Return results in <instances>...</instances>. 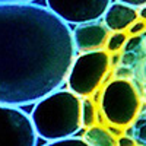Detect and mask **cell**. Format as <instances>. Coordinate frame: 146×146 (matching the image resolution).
<instances>
[{"label": "cell", "instance_id": "obj_18", "mask_svg": "<svg viewBox=\"0 0 146 146\" xmlns=\"http://www.w3.org/2000/svg\"><path fill=\"white\" fill-rule=\"evenodd\" d=\"M143 80H145V83H146V63L143 64Z\"/></svg>", "mask_w": 146, "mask_h": 146}, {"label": "cell", "instance_id": "obj_17", "mask_svg": "<svg viewBox=\"0 0 146 146\" xmlns=\"http://www.w3.org/2000/svg\"><path fill=\"white\" fill-rule=\"evenodd\" d=\"M139 137H140V140H146V126L139 129Z\"/></svg>", "mask_w": 146, "mask_h": 146}, {"label": "cell", "instance_id": "obj_15", "mask_svg": "<svg viewBox=\"0 0 146 146\" xmlns=\"http://www.w3.org/2000/svg\"><path fill=\"white\" fill-rule=\"evenodd\" d=\"M117 146H136V142L131 136H120L117 139Z\"/></svg>", "mask_w": 146, "mask_h": 146}, {"label": "cell", "instance_id": "obj_11", "mask_svg": "<svg viewBox=\"0 0 146 146\" xmlns=\"http://www.w3.org/2000/svg\"><path fill=\"white\" fill-rule=\"evenodd\" d=\"M129 38V35L126 32H115V34H111L110 38L107 41V45H105V51L108 54L111 53H118L120 50L124 48V44Z\"/></svg>", "mask_w": 146, "mask_h": 146}, {"label": "cell", "instance_id": "obj_2", "mask_svg": "<svg viewBox=\"0 0 146 146\" xmlns=\"http://www.w3.org/2000/svg\"><path fill=\"white\" fill-rule=\"evenodd\" d=\"M29 118L36 137L70 139L82 129V98L70 91H56L35 104Z\"/></svg>", "mask_w": 146, "mask_h": 146}, {"label": "cell", "instance_id": "obj_12", "mask_svg": "<svg viewBox=\"0 0 146 146\" xmlns=\"http://www.w3.org/2000/svg\"><path fill=\"white\" fill-rule=\"evenodd\" d=\"M44 146H88L82 140V137H70L64 140H57V142H48Z\"/></svg>", "mask_w": 146, "mask_h": 146}, {"label": "cell", "instance_id": "obj_14", "mask_svg": "<svg viewBox=\"0 0 146 146\" xmlns=\"http://www.w3.org/2000/svg\"><path fill=\"white\" fill-rule=\"evenodd\" d=\"M146 31V22L145 21H137V22H135L133 25L130 27V29H129V34H130V36H136V35H140V34H143Z\"/></svg>", "mask_w": 146, "mask_h": 146}, {"label": "cell", "instance_id": "obj_3", "mask_svg": "<svg viewBox=\"0 0 146 146\" xmlns=\"http://www.w3.org/2000/svg\"><path fill=\"white\" fill-rule=\"evenodd\" d=\"M140 107V94L129 79H114L101 92L100 111L110 127L124 129L131 126L139 115Z\"/></svg>", "mask_w": 146, "mask_h": 146}, {"label": "cell", "instance_id": "obj_7", "mask_svg": "<svg viewBox=\"0 0 146 146\" xmlns=\"http://www.w3.org/2000/svg\"><path fill=\"white\" fill-rule=\"evenodd\" d=\"M111 32L104 25V22H91L79 25L72 31V40L76 53H94L105 50L107 41Z\"/></svg>", "mask_w": 146, "mask_h": 146}, {"label": "cell", "instance_id": "obj_10", "mask_svg": "<svg viewBox=\"0 0 146 146\" xmlns=\"http://www.w3.org/2000/svg\"><path fill=\"white\" fill-rule=\"evenodd\" d=\"M98 123V110L91 98H82V127L91 129Z\"/></svg>", "mask_w": 146, "mask_h": 146}, {"label": "cell", "instance_id": "obj_5", "mask_svg": "<svg viewBox=\"0 0 146 146\" xmlns=\"http://www.w3.org/2000/svg\"><path fill=\"white\" fill-rule=\"evenodd\" d=\"M110 6V0H47L45 7L66 25L100 22Z\"/></svg>", "mask_w": 146, "mask_h": 146}, {"label": "cell", "instance_id": "obj_8", "mask_svg": "<svg viewBox=\"0 0 146 146\" xmlns=\"http://www.w3.org/2000/svg\"><path fill=\"white\" fill-rule=\"evenodd\" d=\"M102 19L108 31L111 34H115L129 31L133 23L139 21V15L137 9H133L121 0H117V2H110V6Z\"/></svg>", "mask_w": 146, "mask_h": 146}, {"label": "cell", "instance_id": "obj_16", "mask_svg": "<svg viewBox=\"0 0 146 146\" xmlns=\"http://www.w3.org/2000/svg\"><path fill=\"white\" fill-rule=\"evenodd\" d=\"M137 15H139V19L140 21H145L146 22V6H143L142 9L137 10Z\"/></svg>", "mask_w": 146, "mask_h": 146}, {"label": "cell", "instance_id": "obj_4", "mask_svg": "<svg viewBox=\"0 0 146 146\" xmlns=\"http://www.w3.org/2000/svg\"><path fill=\"white\" fill-rule=\"evenodd\" d=\"M111 69V56L105 50L75 57L67 75V86L79 98H89L100 89Z\"/></svg>", "mask_w": 146, "mask_h": 146}, {"label": "cell", "instance_id": "obj_13", "mask_svg": "<svg viewBox=\"0 0 146 146\" xmlns=\"http://www.w3.org/2000/svg\"><path fill=\"white\" fill-rule=\"evenodd\" d=\"M142 42V36L140 35H136V36H129L126 44H124V51L126 53H131L133 50H136V48L140 45Z\"/></svg>", "mask_w": 146, "mask_h": 146}, {"label": "cell", "instance_id": "obj_9", "mask_svg": "<svg viewBox=\"0 0 146 146\" xmlns=\"http://www.w3.org/2000/svg\"><path fill=\"white\" fill-rule=\"evenodd\" d=\"M82 140L88 146H117V137L108 130V127L100 124L86 129Z\"/></svg>", "mask_w": 146, "mask_h": 146}, {"label": "cell", "instance_id": "obj_6", "mask_svg": "<svg viewBox=\"0 0 146 146\" xmlns=\"http://www.w3.org/2000/svg\"><path fill=\"white\" fill-rule=\"evenodd\" d=\"M0 146H36L31 118L21 108L0 105Z\"/></svg>", "mask_w": 146, "mask_h": 146}, {"label": "cell", "instance_id": "obj_1", "mask_svg": "<svg viewBox=\"0 0 146 146\" xmlns=\"http://www.w3.org/2000/svg\"><path fill=\"white\" fill-rule=\"evenodd\" d=\"M75 57L70 27L45 6L0 2V105L36 104L58 91Z\"/></svg>", "mask_w": 146, "mask_h": 146}]
</instances>
